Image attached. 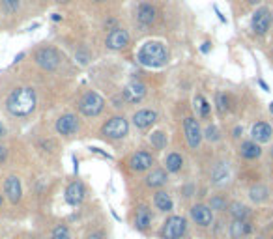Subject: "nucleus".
Returning <instances> with one entry per match:
<instances>
[{
    "label": "nucleus",
    "mask_w": 273,
    "mask_h": 239,
    "mask_svg": "<svg viewBox=\"0 0 273 239\" xmlns=\"http://www.w3.org/2000/svg\"><path fill=\"white\" fill-rule=\"evenodd\" d=\"M6 109L10 114L17 118H25L34 112L36 109V92L32 88H15L6 99Z\"/></svg>",
    "instance_id": "nucleus-1"
},
{
    "label": "nucleus",
    "mask_w": 273,
    "mask_h": 239,
    "mask_svg": "<svg viewBox=\"0 0 273 239\" xmlns=\"http://www.w3.org/2000/svg\"><path fill=\"white\" fill-rule=\"evenodd\" d=\"M139 62L146 66V68H161L167 64V49L165 45L159 41H148L144 43L141 51H139Z\"/></svg>",
    "instance_id": "nucleus-2"
},
{
    "label": "nucleus",
    "mask_w": 273,
    "mask_h": 239,
    "mask_svg": "<svg viewBox=\"0 0 273 239\" xmlns=\"http://www.w3.org/2000/svg\"><path fill=\"white\" fill-rule=\"evenodd\" d=\"M103 107H105V101L96 92H86L79 99V111H81V114H84L88 118L98 116L103 111Z\"/></svg>",
    "instance_id": "nucleus-3"
},
{
    "label": "nucleus",
    "mask_w": 273,
    "mask_h": 239,
    "mask_svg": "<svg viewBox=\"0 0 273 239\" xmlns=\"http://www.w3.org/2000/svg\"><path fill=\"white\" fill-rule=\"evenodd\" d=\"M36 62L39 68L47 69V71H55L58 66H60V55L58 51L53 49V47H41V49L36 53Z\"/></svg>",
    "instance_id": "nucleus-4"
},
{
    "label": "nucleus",
    "mask_w": 273,
    "mask_h": 239,
    "mask_svg": "<svg viewBox=\"0 0 273 239\" xmlns=\"http://www.w3.org/2000/svg\"><path fill=\"white\" fill-rule=\"evenodd\" d=\"M127 129H129V125H127V120H125V118L114 116L103 125L101 133L105 136H109V138L118 140V138H124V136L127 135Z\"/></svg>",
    "instance_id": "nucleus-5"
},
{
    "label": "nucleus",
    "mask_w": 273,
    "mask_h": 239,
    "mask_svg": "<svg viewBox=\"0 0 273 239\" xmlns=\"http://www.w3.org/2000/svg\"><path fill=\"white\" fill-rule=\"evenodd\" d=\"M186 228H187L186 219L174 215V217L167 219V222H165V226L161 230V235L163 239H180L186 233Z\"/></svg>",
    "instance_id": "nucleus-6"
},
{
    "label": "nucleus",
    "mask_w": 273,
    "mask_h": 239,
    "mask_svg": "<svg viewBox=\"0 0 273 239\" xmlns=\"http://www.w3.org/2000/svg\"><path fill=\"white\" fill-rule=\"evenodd\" d=\"M184 131H186V138L187 144L191 148H199L200 142H202V131H200V125L195 118H186L184 122Z\"/></svg>",
    "instance_id": "nucleus-7"
},
{
    "label": "nucleus",
    "mask_w": 273,
    "mask_h": 239,
    "mask_svg": "<svg viewBox=\"0 0 273 239\" xmlns=\"http://www.w3.org/2000/svg\"><path fill=\"white\" fill-rule=\"evenodd\" d=\"M269 23H271V15H269V10L267 8H260L256 10L255 15H253V30L258 36H264L267 30H269Z\"/></svg>",
    "instance_id": "nucleus-8"
},
{
    "label": "nucleus",
    "mask_w": 273,
    "mask_h": 239,
    "mask_svg": "<svg viewBox=\"0 0 273 239\" xmlns=\"http://www.w3.org/2000/svg\"><path fill=\"white\" fill-rule=\"evenodd\" d=\"M127 43H129V34L124 28H112L107 36V47L112 51L124 49Z\"/></svg>",
    "instance_id": "nucleus-9"
},
{
    "label": "nucleus",
    "mask_w": 273,
    "mask_h": 239,
    "mask_svg": "<svg viewBox=\"0 0 273 239\" xmlns=\"http://www.w3.org/2000/svg\"><path fill=\"white\" fill-rule=\"evenodd\" d=\"M77 129H79V122H77V116H73V114H64V116L56 120V131L60 135L69 136L73 135Z\"/></svg>",
    "instance_id": "nucleus-10"
},
{
    "label": "nucleus",
    "mask_w": 273,
    "mask_h": 239,
    "mask_svg": "<svg viewBox=\"0 0 273 239\" xmlns=\"http://www.w3.org/2000/svg\"><path fill=\"white\" fill-rule=\"evenodd\" d=\"M191 217L199 226H210L211 222H213V213H211V209L208 208V206H202V204L193 206Z\"/></svg>",
    "instance_id": "nucleus-11"
},
{
    "label": "nucleus",
    "mask_w": 273,
    "mask_h": 239,
    "mask_svg": "<svg viewBox=\"0 0 273 239\" xmlns=\"http://www.w3.org/2000/svg\"><path fill=\"white\" fill-rule=\"evenodd\" d=\"M210 179L213 185H224L230 179V170H229V163L224 161H219L213 165L210 172Z\"/></svg>",
    "instance_id": "nucleus-12"
},
{
    "label": "nucleus",
    "mask_w": 273,
    "mask_h": 239,
    "mask_svg": "<svg viewBox=\"0 0 273 239\" xmlns=\"http://www.w3.org/2000/svg\"><path fill=\"white\" fill-rule=\"evenodd\" d=\"M146 95V86L143 82H139V80H133L129 84L125 86L124 90V99L125 101H129V103H136V101H141V99Z\"/></svg>",
    "instance_id": "nucleus-13"
},
{
    "label": "nucleus",
    "mask_w": 273,
    "mask_h": 239,
    "mask_svg": "<svg viewBox=\"0 0 273 239\" xmlns=\"http://www.w3.org/2000/svg\"><path fill=\"white\" fill-rule=\"evenodd\" d=\"M84 195H86L84 185H82L81 181H73V183L66 189V202L71 204V206H79V204L84 200Z\"/></svg>",
    "instance_id": "nucleus-14"
},
{
    "label": "nucleus",
    "mask_w": 273,
    "mask_h": 239,
    "mask_svg": "<svg viewBox=\"0 0 273 239\" xmlns=\"http://www.w3.org/2000/svg\"><path fill=\"white\" fill-rule=\"evenodd\" d=\"M152 165H154V157L150 154H146V152H136L135 155H131V159H129L131 170H136V172L148 170Z\"/></svg>",
    "instance_id": "nucleus-15"
},
{
    "label": "nucleus",
    "mask_w": 273,
    "mask_h": 239,
    "mask_svg": "<svg viewBox=\"0 0 273 239\" xmlns=\"http://www.w3.org/2000/svg\"><path fill=\"white\" fill-rule=\"evenodd\" d=\"M251 135H253V138H255L256 142H267L273 135V127L267 122H258L253 125Z\"/></svg>",
    "instance_id": "nucleus-16"
},
{
    "label": "nucleus",
    "mask_w": 273,
    "mask_h": 239,
    "mask_svg": "<svg viewBox=\"0 0 273 239\" xmlns=\"http://www.w3.org/2000/svg\"><path fill=\"white\" fill-rule=\"evenodd\" d=\"M4 193H6V197L10 198V202L17 204L21 200V181H19L15 176L6 179V183H4Z\"/></svg>",
    "instance_id": "nucleus-17"
},
{
    "label": "nucleus",
    "mask_w": 273,
    "mask_h": 239,
    "mask_svg": "<svg viewBox=\"0 0 273 239\" xmlns=\"http://www.w3.org/2000/svg\"><path fill=\"white\" fill-rule=\"evenodd\" d=\"M155 118H157V114H155L154 111L144 109V111L135 112V116H133V123H135L139 129H146L155 122Z\"/></svg>",
    "instance_id": "nucleus-18"
},
{
    "label": "nucleus",
    "mask_w": 273,
    "mask_h": 239,
    "mask_svg": "<svg viewBox=\"0 0 273 239\" xmlns=\"http://www.w3.org/2000/svg\"><path fill=\"white\" fill-rule=\"evenodd\" d=\"M136 19L143 23V25H152L155 21V8L148 2H143L139 10H136Z\"/></svg>",
    "instance_id": "nucleus-19"
},
{
    "label": "nucleus",
    "mask_w": 273,
    "mask_h": 239,
    "mask_svg": "<svg viewBox=\"0 0 273 239\" xmlns=\"http://www.w3.org/2000/svg\"><path fill=\"white\" fill-rule=\"evenodd\" d=\"M260 154H262V150H260V146H258L256 142L247 140V142H243L242 146H240V155H242V157H245V159H249V161L258 159V157H260Z\"/></svg>",
    "instance_id": "nucleus-20"
},
{
    "label": "nucleus",
    "mask_w": 273,
    "mask_h": 239,
    "mask_svg": "<svg viewBox=\"0 0 273 239\" xmlns=\"http://www.w3.org/2000/svg\"><path fill=\"white\" fill-rule=\"evenodd\" d=\"M251 233V224L249 221H234L230 224V235L232 239H243Z\"/></svg>",
    "instance_id": "nucleus-21"
},
{
    "label": "nucleus",
    "mask_w": 273,
    "mask_h": 239,
    "mask_svg": "<svg viewBox=\"0 0 273 239\" xmlns=\"http://www.w3.org/2000/svg\"><path fill=\"white\" fill-rule=\"evenodd\" d=\"M150 222H152V213H150V209L144 208V206L136 209V215H135V228L136 230L144 232V230L150 226Z\"/></svg>",
    "instance_id": "nucleus-22"
},
{
    "label": "nucleus",
    "mask_w": 273,
    "mask_h": 239,
    "mask_svg": "<svg viewBox=\"0 0 273 239\" xmlns=\"http://www.w3.org/2000/svg\"><path fill=\"white\" fill-rule=\"evenodd\" d=\"M146 183H148V187H163L167 183V172L161 170V168H155L148 174Z\"/></svg>",
    "instance_id": "nucleus-23"
},
{
    "label": "nucleus",
    "mask_w": 273,
    "mask_h": 239,
    "mask_svg": "<svg viewBox=\"0 0 273 239\" xmlns=\"http://www.w3.org/2000/svg\"><path fill=\"white\" fill-rule=\"evenodd\" d=\"M154 204H155V208L157 209H161V211H170L172 209V198L168 197L165 190H159L157 195L154 197Z\"/></svg>",
    "instance_id": "nucleus-24"
},
{
    "label": "nucleus",
    "mask_w": 273,
    "mask_h": 239,
    "mask_svg": "<svg viewBox=\"0 0 273 239\" xmlns=\"http://www.w3.org/2000/svg\"><path fill=\"white\" fill-rule=\"evenodd\" d=\"M229 213L234 217V221H247L249 219V208L247 206H243V204H240V202L230 204Z\"/></svg>",
    "instance_id": "nucleus-25"
},
{
    "label": "nucleus",
    "mask_w": 273,
    "mask_h": 239,
    "mask_svg": "<svg viewBox=\"0 0 273 239\" xmlns=\"http://www.w3.org/2000/svg\"><path fill=\"white\" fill-rule=\"evenodd\" d=\"M195 109H197V112H199L200 118L210 116V103H208V101L204 99V95H200V93L195 95Z\"/></svg>",
    "instance_id": "nucleus-26"
},
{
    "label": "nucleus",
    "mask_w": 273,
    "mask_h": 239,
    "mask_svg": "<svg viewBox=\"0 0 273 239\" xmlns=\"http://www.w3.org/2000/svg\"><path fill=\"white\" fill-rule=\"evenodd\" d=\"M165 165H167V170L168 172H178V170H181L184 159H181L180 154H168L167 159H165Z\"/></svg>",
    "instance_id": "nucleus-27"
},
{
    "label": "nucleus",
    "mask_w": 273,
    "mask_h": 239,
    "mask_svg": "<svg viewBox=\"0 0 273 239\" xmlns=\"http://www.w3.org/2000/svg\"><path fill=\"white\" fill-rule=\"evenodd\" d=\"M267 195H269V190H267V187H264V185H256V187H253V189L249 190V197H251V200H255V202H264V200H267Z\"/></svg>",
    "instance_id": "nucleus-28"
},
{
    "label": "nucleus",
    "mask_w": 273,
    "mask_h": 239,
    "mask_svg": "<svg viewBox=\"0 0 273 239\" xmlns=\"http://www.w3.org/2000/svg\"><path fill=\"white\" fill-rule=\"evenodd\" d=\"M150 142H152V146L157 148V150H163V148L167 146V135L161 133V131H155L154 135L150 136Z\"/></svg>",
    "instance_id": "nucleus-29"
},
{
    "label": "nucleus",
    "mask_w": 273,
    "mask_h": 239,
    "mask_svg": "<svg viewBox=\"0 0 273 239\" xmlns=\"http://www.w3.org/2000/svg\"><path fill=\"white\" fill-rule=\"evenodd\" d=\"M210 209H211V211H224V209H226V198H223V197H211Z\"/></svg>",
    "instance_id": "nucleus-30"
},
{
    "label": "nucleus",
    "mask_w": 273,
    "mask_h": 239,
    "mask_svg": "<svg viewBox=\"0 0 273 239\" xmlns=\"http://www.w3.org/2000/svg\"><path fill=\"white\" fill-rule=\"evenodd\" d=\"M51 239H71V233H69V228L68 226H56L55 230H53V235H51Z\"/></svg>",
    "instance_id": "nucleus-31"
},
{
    "label": "nucleus",
    "mask_w": 273,
    "mask_h": 239,
    "mask_svg": "<svg viewBox=\"0 0 273 239\" xmlns=\"http://www.w3.org/2000/svg\"><path fill=\"white\" fill-rule=\"evenodd\" d=\"M215 99H217V109H219V112H221V114H224V112L229 111V99H226V95L219 92L217 98H215Z\"/></svg>",
    "instance_id": "nucleus-32"
},
{
    "label": "nucleus",
    "mask_w": 273,
    "mask_h": 239,
    "mask_svg": "<svg viewBox=\"0 0 273 239\" xmlns=\"http://www.w3.org/2000/svg\"><path fill=\"white\" fill-rule=\"evenodd\" d=\"M204 136L211 142H215V140H219V138H221L215 125H208V127H206V131H204Z\"/></svg>",
    "instance_id": "nucleus-33"
},
{
    "label": "nucleus",
    "mask_w": 273,
    "mask_h": 239,
    "mask_svg": "<svg viewBox=\"0 0 273 239\" xmlns=\"http://www.w3.org/2000/svg\"><path fill=\"white\" fill-rule=\"evenodd\" d=\"M0 2H2V6L6 8L8 12H15L19 8V2H21V0H0Z\"/></svg>",
    "instance_id": "nucleus-34"
},
{
    "label": "nucleus",
    "mask_w": 273,
    "mask_h": 239,
    "mask_svg": "<svg viewBox=\"0 0 273 239\" xmlns=\"http://www.w3.org/2000/svg\"><path fill=\"white\" fill-rule=\"evenodd\" d=\"M103 237H105V235H103V232H101V230H96V232L88 233L86 239H103Z\"/></svg>",
    "instance_id": "nucleus-35"
},
{
    "label": "nucleus",
    "mask_w": 273,
    "mask_h": 239,
    "mask_svg": "<svg viewBox=\"0 0 273 239\" xmlns=\"http://www.w3.org/2000/svg\"><path fill=\"white\" fill-rule=\"evenodd\" d=\"M8 157V152H6V148L4 146H0V163H4Z\"/></svg>",
    "instance_id": "nucleus-36"
},
{
    "label": "nucleus",
    "mask_w": 273,
    "mask_h": 239,
    "mask_svg": "<svg viewBox=\"0 0 273 239\" xmlns=\"http://www.w3.org/2000/svg\"><path fill=\"white\" fill-rule=\"evenodd\" d=\"M6 135V129H4V125H2V123H0V138H2V136Z\"/></svg>",
    "instance_id": "nucleus-37"
},
{
    "label": "nucleus",
    "mask_w": 273,
    "mask_h": 239,
    "mask_svg": "<svg viewBox=\"0 0 273 239\" xmlns=\"http://www.w3.org/2000/svg\"><path fill=\"white\" fill-rule=\"evenodd\" d=\"M210 51V43H204V47H202V53H208Z\"/></svg>",
    "instance_id": "nucleus-38"
},
{
    "label": "nucleus",
    "mask_w": 273,
    "mask_h": 239,
    "mask_svg": "<svg viewBox=\"0 0 273 239\" xmlns=\"http://www.w3.org/2000/svg\"><path fill=\"white\" fill-rule=\"evenodd\" d=\"M240 133H242V129H240V127L234 129V136H240Z\"/></svg>",
    "instance_id": "nucleus-39"
},
{
    "label": "nucleus",
    "mask_w": 273,
    "mask_h": 239,
    "mask_svg": "<svg viewBox=\"0 0 273 239\" xmlns=\"http://www.w3.org/2000/svg\"><path fill=\"white\" fill-rule=\"evenodd\" d=\"M269 111H271V112H273V103H271V107H269Z\"/></svg>",
    "instance_id": "nucleus-40"
},
{
    "label": "nucleus",
    "mask_w": 273,
    "mask_h": 239,
    "mask_svg": "<svg viewBox=\"0 0 273 239\" xmlns=\"http://www.w3.org/2000/svg\"><path fill=\"white\" fill-rule=\"evenodd\" d=\"M58 2H68V0H58Z\"/></svg>",
    "instance_id": "nucleus-41"
},
{
    "label": "nucleus",
    "mask_w": 273,
    "mask_h": 239,
    "mask_svg": "<svg viewBox=\"0 0 273 239\" xmlns=\"http://www.w3.org/2000/svg\"><path fill=\"white\" fill-rule=\"evenodd\" d=\"M96 2H105V0H96Z\"/></svg>",
    "instance_id": "nucleus-42"
},
{
    "label": "nucleus",
    "mask_w": 273,
    "mask_h": 239,
    "mask_svg": "<svg viewBox=\"0 0 273 239\" xmlns=\"http://www.w3.org/2000/svg\"><path fill=\"white\" fill-rule=\"evenodd\" d=\"M0 206H2V197H0Z\"/></svg>",
    "instance_id": "nucleus-43"
},
{
    "label": "nucleus",
    "mask_w": 273,
    "mask_h": 239,
    "mask_svg": "<svg viewBox=\"0 0 273 239\" xmlns=\"http://www.w3.org/2000/svg\"><path fill=\"white\" fill-rule=\"evenodd\" d=\"M271 21H273V13H271Z\"/></svg>",
    "instance_id": "nucleus-44"
},
{
    "label": "nucleus",
    "mask_w": 273,
    "mask_h": 239,
    "mask_svg": "<svg viewBox=\"0 0 273 239\" xmlns=\"http://www.w3.org/2000/svg\"><path fill=\"white\" fill-rule=\"evenodd\" d=\"M271 155H273V150H271Z\"/></svg>",
    "instance_id": "nucleus-45"
},
{
    "label": "nucleus",
    "mask_w": 273,
    "mask_h": 239,
    "mask_svg": "<svg viewBox=\"0 0 273 239\" xmlns=\"http://www.w3.org/2000/svg\"><path fill=\"white\" fill-rule=\"evenodd\" d=\"M271 239H273V237H271Z\"/></svg>",
    "instance_id": "nucleus-46"
}]
</instances>
